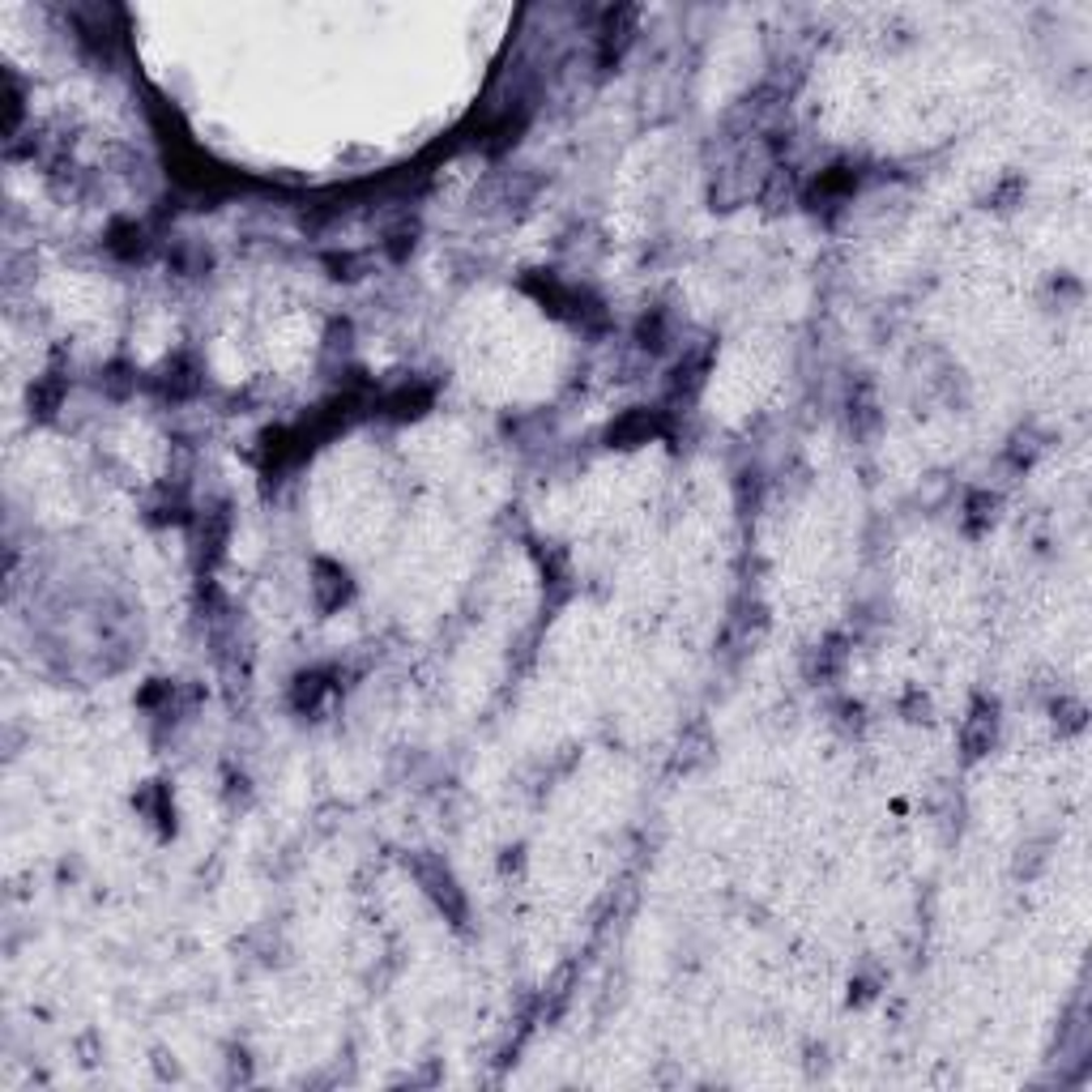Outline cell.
I'll return each instance as SVG.
<instances>
[{
	"mask_svg": "<svg viewBox=\"0 0 1092 1092\" xmlns=\"http://www.w3.org/2000/svg\"><path fill=\"white\" fill-rule=\"evenodd\" d=\"M333 687H337V683H333L329 670H308V674H299L295 687H291V705H295V713H316L320 700H325Z\"/></svg>",
	"mask_w": 1092,
	"mask_h": 1092,
	"instance_id": "ba28073f",
	"label": "cell"
},
{
	"mask_svg": "<svg viewBox=\"0 0 1092 1092\" xmlns=\"http://www.w3.org/2000/svg\"><path fill=\"white\" fill-rule=\"evenodd\" d=\"M432 402H436L432 384H402L398 393H388V398L380 402V410L393 415V419H419L423 410H432Z\"/></svg>",
	"mask_w": 1092,
	"mask_h": 1092,
	"instance_id": "8992f818",
	"label": "cell"
},
{
	"mask_svg": "<svg viewBox=\"0 0 1092 1092\" xmlns=\"http://www.w3.org/2000/svg\"><path fill=\"white\" fill-rule=\"evenodd\" d=\"M64 402V375H56V371H47L39 384L30 388V410H39V415L47 419V415H56V406Z\"/></svg>",
	"mask_w": 1092,
	"mask_h": 1092,
	"instance_id": "8fae6325",
	"label": "cell"
},
{
	"mask_svg": "<svg viewBox=\"0 0 1092 1092\" xmlns=\"http://www.w3.org/2000/svg\"><path fill=\"white\" fill-rule=\"evenodd\" d=\"M226 533H230V512H226V504L209 508L201 521H196V551H201L205 560L213 564V560L222 555V547H226Z\"/></svg>",
	"mask_w": 1092,
	"mask_h": 1092,
	"instance_id": "52a82bcc",
	"label": "cell"
},
{
	"mask_svg": "<svg viewBox=\"0 0 1092 1092\" xmlns=\"http://www.w3.org/2000/svg\"><path fill=\"white\" fill-rule=\"evenodd\" d=\"M107 248H112L120 261H141L150 253V240H146V230L141 226L120 222V226H112V236H107Z\"/></svg>",
	"mask_w": 1092,
	"mask_h": 1092,
	"instance_id": "30bf717a",
	"label": "cell"
},
{
	"mask_svg": "<svg viewBox=\"0 0 1092 1092\" xmlns=\"http://www.w3.org/2000/svg\"><path fill=\"white\" fill-rule=\"evenodd\" d=\"M312 594H316V606L320 611H337L346 598H350V577L342 564L333 560H316L312 568Z\"/></svg>",
	"mask_w": 1092,
	"mask_h": 1092,
	"instance_id": "277c9868",
	"label": "cell"
},
{
	"mask_svg": "<svg viewBox=\"0 0 1092 1092\" xmlns=\"http://www.w3.org/2000/svg\"><path fill=\"white\" fill-rule=\"evenodd\" d=\"M666 432V419H661V410H628V415H619L611 423V432H606V440L619 444V449H636V444H649L653 436Z\"/></svg>",
	"mask_w": 1092,
	"mask_h": 1092,
	"instance_id": "7a4b0ae2",
	"label": "cell"
},
{
	"mask_svg": "<svg viewBox=\"0 0 1092 1092\" xmlns=\"http://www.w3.org/2000/svg\"><path fill=\"white\" fill-rule=\"evenodd\" d=\"M158 388H163L171 402L196 398V393H201V363H196V354H175L163 371V380H158Z\"/></svg>",
	"mask_w": 1092,
	"mask_h": 1092,
	"instance_id": "5b68a950",
	"label": "cell"
},
{
	"mask_svg": "<svg viewBox=\"0 0 1092 1092\" xmlns=\"http://www.w3.org/2000/svg\"><path fill=\"white\" fill-rule=\"evenodd\" d=\"M410 875H415L419 880V888L427 892V897H432L436 905H440V913L444 918H449L453 926H465V892L457 888V880H453V871L440 863V857H432V853H419L415 863H410Z\"/></svg>",
	"mask_w": 1092,
	"mask_h": 1092,
	"instance_id": "6da1fadb",
	"label": "cell"
},
{
	"mask_svg": "<svg viewBox=\"0 0 1092 1092\" xmlns=\"http://www.w3.org/2000/svg\"><path fill=\"white\" fill-rule=\"evenodd\" d=\"M103 384H107V388H112V393H116V398H124V393H129V388H133L137 380H133V375H129V371H124V367H107V380H103Z\"/></svg>",
	"mask_w": 1092,
	"mask_h": 1092,
	"instance_id": "e0dca14e",
	"label": "cell"
},
{
	"mask_svg": "<svg viewBox=\"0 0 1092 1092\" xmlns=\"http://www.w3.org/2000/svg\"><path fill=\"white\" fill-rule=\"evenodd\" d=\"M636 337H640L644 350H666V316H661V312H649V316L640 320Z\"/></svg>",
	"mask_w": 1092,
	"mask_h": 1092,
	"instance_id": "4fadbf2b",
	"label": "cell"
},
{
	"mask_svg": "<svg viewBox=\"0 0 1092 1092\" xmlns=\"http://www.w3.org/2000/svg\"><path fill=\"white\" fill-rule=\"evenodd\" d=\"M1084 705L1080 700H1063V705H1054V722H1059L1063 730H1084Z\"/></svg>",
	"mask_w": 1092,
	"mask_h": 1092,
	"instance_id": "9a60e30c",
	"label": "cell"
},
{
	"mask_svg": "<svg viewBox=\"0 0 1092 1092\" xmlns=\"http://www.w3.org/2000/svg\"><path fill=\"white\" fill-rule=\"evenodd\" d=\"M857 188V171L853 167H832V171H823L819 180H815V192H811V201H845V196H853Z\"/></svg>",
	"mask_w": 1092,
	"mask_h": 1092,
	"instance_id": "9c48e42d",
	"label": "cell"
},
{
	"mask_svg": "<svg viewBox=\"0 0 1092 1092\" xmlns=\"http://www.w3.org/2000/svg\"><path fill=\"white\" fill-rule=\"evenodd\" d=\"M840 661H845V649H840V640H828L819 649V657H815V670L819 674H832V670H840Z\"/></svg>",
	"mask_w": 1092,
	"mask_h": 1092,
	"instance_id": "2e32d148",
	"label": "cell"
},
{
	"mask_svg": "<svg viewBox=\"0 0 1092 1092\" xmlns=\"http://www.w3.org/2000/svg\"><path fill=\"white\" fill-rule=\"evenodd\" d=\"M994 508H998V499H994V495H986V491H977V495L969 499V516H964V525H969L973 533H977V529H986V525L994 521Z\"/></svg>",
	"mask_w": 1092,
	"mask_h": 1092,
	"instance_id": "5bb4252c",
	"label": "cell"
},
{
	"mask_svg": "<svg viewBox=\"0 0 1092 1092\" xmlns=\"http://www.w3.org/2000/svg\"><path fill=\"white\" fill-rule=\"evenodd\" d=\"M137 807H141V811H150V815H154V823H158V828H163V832L171 828V819H175V815H171V802H167V785H158V781H154L146 794H137Z\"/></svg>",
	"mask_w": 1092,
	"mask_h": 1092,
	"instance_id": "7c38bea8",
	"label": "cell"
},
{
	"mask_svg": "<svg viewBox=\"0 0 1092 1092\" xmlns=\"http://www.w3.org/2000/svg\"><path fill=\"white\" fill-rule=\"evenodd\" d=\"M994 730H998V709H994V700H977L973 713H969V722H964V730H960L964 756H969V760L986 756L990 743H994Z\"/></svg>",
	"mask_w": 1092,
	"mask_h": 1092,
	"instance_id": "3957f363",
	"label": "cell"
}]
</instances>
